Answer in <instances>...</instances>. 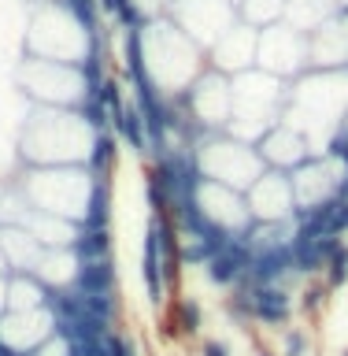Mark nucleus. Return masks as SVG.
I'll return each mask as SVG.
<instances>
[{
  "mask_svg": "<svg viewBox=\"0 0 348 356\" xmlns=\"http://www.w3.org/2000/svg\"><path fill=\"white\" fill-rule=\"evenodd\" d=\"M97 141V130L89 127L82 111L67 108H33L22 130V160L26 167H52V145H60V167H82L89 149Z\"/></svg>",
  "mask_w": 348,
  "mask_h": 356,
  "instance_id": "1",
  "label": "nucleus"
},
{
  "mask_svg": "<svg viewBox=\"0 0 348 356\" xmlns=\"http://www.w3.org/2000/svg\"><path fill=\"white\" fill-rule=\"evenodd\" d=\"M285 100H289V82L260 71V67H252V71H245V74H233L230 78L226 134L238 141L256 145L267 130H274L278 122H282Z\"/></svg>",
  "mask_w": 348,
  "mask_h": 356,
  "instance_id": "2",
  "label": "nucleus"
},
{
  "mask_svg": "<svg viewBox=\"0 0 348 356\" xmlns=\"http://www.w3.org/2000/svg\"><path fill=\"white\" fill-rule=\"evenodd\" d=\"M11 186L30 200L33 208L49 211V216L71 219L82 227L89 197H93V178L85 163L82 167H26L22 175L11 178Z\"/></svg>",
  "mask_w": 348,
  "mask_h": 356,
  "instance_id": "3",
  "label": "nucleus"
},
{
  "mask_svg": "<svg viewBox=\"0 0 348 356\" xmlns=\"http://www.w3.org/2000/svg\"><path fill=\"white\" fill-rule=\"evenodd\" d=\"M197 167L200 178H211L219 186H230L238 193H249L252 182L267 171L263 156L256 152V145L230 138L226 130L222 134H204L197 141Z\"/></svg>",
  "mask_w": 348,
  "mask_h": 356,
  "instance_id": "4",
  "label": "nucleus"
},
{
  "mask_svg": "<svg viewBox=\"0 0 348 356\" xmlns=\"http://www.w3.org/2000/svg\"><path fill=\"white\" fill-rule=\"evenodd\" d=\"M256 67L274 78H297L311 71L308 60V33L289 26V22H274V26L260 30V44H256Z\"/></svg>",
  "mask_w": 348,
  "mask_h": 356,
  "instance_id": "5",
  "label": "nucleus"
},
{
  "mask_svg": "<svg viewBox=\"0 0 348 356\" xmlns=\"http://www.w3.org/2000/svg\"><path fill=\"white\" fill-rule=\"evenodd\" d=\"M193 211L208 222L211 230H219L222 238H245L252 227V211L245 204V193L230 186H219L211 178H200L193 189Z\"/></svg>",
  "mask_w": 348,
  "mask_h": 356,
  "instance_id": "6",
  "label": "nucleus"
},
{
  "mask_svg": "<svg viewBox=\"0 0 348 356\" xmlns=\"http://www.w3.org/2000/svg\"><path fill=\"white\" fill-rule=\"evenodd\" d=\"M289 182H293V204H297V216L300 211H315L322 204H330L333 197L348 193V171L341 160H333V156H311L297 167V171H289Z\"/></svg>",
  "mask_w": 348,
  "mask_h": 356,
  "instance_id": "7",
  "label": "nucleus"
},
{
  "mask_svg": "<svg viewBox=\"0 0 348 356\" xmlns=\"http://www.w3.org/2000/svg\"><path fill=\"white\" fill-rule=\"evenodd\" d=\"M167 19L200 49H211L238 22V11L226 0H167Z\"/></svg>",
  "mask_w": 348,
  "mask_h": 356,
  "instance_id": "8",
  "label": "nucleus"
},
{
  "mask_svg": "<svg viewBox=\"0 0 348 356\" xmlns=\"http://www.w3.org/2000/svg\"><path fill=\"white\" fill-rule=\"evenodd\" d=\"M189 119L197 122L200 134H222L230 122V78L219 71H208L197 78L193 86L182 93Z\"/></svg>",
  "mask_w": 348,
  "mask_h": 356,
  "instance_id": "9",
  "label": "nucleus"
},
{
  "mask_svg": "<svg viewBox=\"0 0 348 356\" xmlns=\"http://www.w3.org/2000/svg\"><path fill=\"white\" fill-rule=\"evenodd\" d=\"M245 204H249L256 222H285L297 216L293 204V182H289L285 171H267L252 182V189L245 193Z\"/></svg>",
  "mask_w": 348,
  "mask_h": 356,
  "instance_id": "10",
  "label": "nucleus"
},
{
  "mask_svg": "<svg viewBox=\"0 0 348 356\" xmlns=\"http://www.w3.org/2000/svg\"><path fill=\"white\" fill-rule=\"evenodd\" d=\"M56 334V316L52 308L38 312H4L0 316V345L19 356H33Z\"/></svg>",
  "mask_w": 348,
  "mask_h": 356,
  "instance_id": "11",
  "label": "nucleus"
},
{
  "mask_svg": "<svg viewBox=\"0 0 348 356\" xmlns=\"http://www.w3.org/2000/svg\"><path fill=\"white\" fill-rule=\"evenodd\" d=\"M256 44H260V30H252L249 22H233V26L211 44L208 67L219 74H226V78L252 71L256 67Z\"/></svg>",
  "mask_w": 348,
  "mask_h": 356,
  "instance_id": "12",
  "label": "nucleus"
},
{
  "mask_svg": "<svg viewBox=\"0 0 348 356\" xmlns=\"http://www.w3.org/2000/svg\"><path fill=\"white\" fill-rule=\"evenodd\" d=\"M308 60L311 71H348V11L308 33Z\"/></svg>",
  "mask_w": 348,
  "mask_h": 356,
  "instance_id": "13",
  "label": "nucleus"
},
{
  "mask_svg": "<svg viewBox=\"0 0 348 356\" xmlns=\"http://www.w3.org/2000/svg\"><path fill=\"white\" fill-rule=\"evenodd\" d=\"M256 152L263 156V163L271 167V171H297L304 160H311V145L300 130H293L289 122H278L274 130H267L260 141H256Z\"/></svg>",
  "mask_w": 348,
  "mask_h": 356,
  "instance_id": "14",
  "label": "nucleus"
},
{
  "mask_svg": "<svg viewBox=\"0 0 348 356\" xmlns=\"http://www.w3.org/2000/svg\"><path fill=\"white\" fill-rule=\"evenodd\" d=\"M204 271V278L215 289H222V293H230V289H238V286H245L249 282V271H252V252L245 249V241L241 238H233V241H226L222 249L211 256V260L200 267Z\"/></svg>",
  "mask_w": 348,
  "mask_h": 356,
  "instance_id": "15",
  "label": "nucleus"
},
{
  "mask_svg": "<svg viewBox=\"0 0 348 356\" xmlns=\"http://www.w3.org/2000/svg\"><path fill=\"white\" fill-rule=\"evenodd\" d=\"M252 293V323L256 327H278L285 330L297 312V289L285 286H249Z\"/></svg>",
  "mask_w": 348,
  "mask_h": 356,
  "instance_id": "16",
  "label": "nucleus"
},
{
  "mask_svg": "<svg viewBox=\"0 0 348 356\" xmlns=\"http://www.w3.org/2000/svg\"><path fill=\"white\" fill-rule=\"evenodd\" d=\"M26 234H33L44 249H74L78 245V234H82V227L71 219H60V216H49V211H41V208H26V216H22L19 222Z\"/></svg>",
  "mask_w": 348,
  "mask_h": 356,
  "instance_id": "17",
  "label": "nucleus"
},
{
  "mask_svg": "<svg viewBox=\"0 0 348 356\" xmlns=\"http://www.w3.org/2000/svg\"><path fill=\"white\" fill-rule=\"evenodd\" d=\"M0 249H4L11 275H33L44 260V245L22 227H0Z\"/></svg>",
  "mask_w": 348,
  "mask_h": 356,
  "instance_id": "18",
  "label": "nucleus"
},
{
  "mask_svg": "<svg viewBox=\"0 0 348 356\" xmlns=\"http://www.w3.org/2000/svg\"><path fill=\"white\" fill-rule=\"evenodd\" d=\"M78 267H82V260H78L74 249H44V260L33 275H38L52 293H60V289H74Z\"/></svg>",
  "mask_w": 348,
  "mask_h": 356,
  "instance_id": "19",
  "label": "nucleus"
},
{
  "mask_svg": "<svg viewBox=\"0 0 348 356\" xmlns=\"http://www.w3.org/2000/svg\"><path fill=\"white\" fill-rule=\"evenodd\" d=\"M74 293H82V297L119 293V267H115V256H104V260H85L82 267H78Z\"/></svg>",
  "mask_w": 348,
  "mask_h": 356,
  "instance_id": "20",
  "label": "nucleus"
},
{
  "mask_svg": "<svg viewBox=\"0 0 348 356\" xmlns=\"http://www.w3.org/2000/svg\"><path fill=\"white\" fill-rule=\"evenodd\" d=\"M141 282L149 293L152 308L167 305V289H163V260H160V245H156L152 227H144V241H141Z\"/></svg>",
  "mask_w": 348,
  "mask_h": 356,
  "instance_id": "21",
  "label": "nucleus"
},
{
  "mask_svg": "<svg viewBox=\"0 0 348 356\" xmlns=\"http://www.w3.org/2000/svg\"><path fill=\"white\" fill-rule=\"evenodd\" d=\"M52 289L38 275H8V312H38L49 308Z\"/></svg>",
  "mask_w": 348,
  "mask_h": 356,
  "instance_id": "22",
  "label": "nucleus"
},
{
  "mask_svg": "<svg viewBox=\"0 0 348 356\" xmlns=\"http://www.w3.org/2000/svg\"><path fill=\"white\" fill-rule=\"evenodd\" d=\"M163 316L174 323L182 338H200V334H204V305H200L197 297H189V293H178V297L167 300Z\"/></svg>",
  "mask_w": 348,
  "mask_h": 356,
  "instance_id": "23",
  "label": "nucleus"
},
{
  "mask_svg": "<svg viewBox=\"0 0 348 356\" xmlns=\"http://www.w3.org/2000/svg\"><path fill=\"white\" fill-rule=\"evenodd\" d=\"M119 167V138L111 130L97 134L93 149H89V160H85V171L93 182H111V175H115Z\"/></svg>",
  "mask_w": 348,
  "mask_h": 356,
  "instance_id": "24",
  "label": "nucleus"
},
{
  "mask_svg": "<svg viewBox=\"0 0 348 356\" xmlns=\"http://www.w3.org/2000/svg\"><path fill=\"white\" fill-rule=\"evenodd\" d=\"M115 138L126 141V149H133L138 156H152V145H149V127H144V115L138 111V104H126L122 115L115 122Z\"/></svg>",
  "mask_w": 348,
  "mask_h": 356,
  "instance_id": "25",
  "label": "nucleus"
},
{
  "mask_svg": "<svg viewBox=\"0 0 348 356\" xmlns=\"http://www.w3.org/2000/svg\"><path fill=\"white\" fill-rule=\"evenodd\" d=\"M82 230H111V182H93V197H89Z\"/></svg>",
  "mask_w": 348,
  "mask_h": 356,
  "instance_id": "26",
  "label": "nucleus"
},
{
  "mask_svg": "<svg viewBox=\"0 0 348 356\" xmlns=\"http://www.w3.org/2000/svg\"><path fill=\"white\" fill-rule=\"evenodd\" d=\"M289 0H245L241 4V22H249L252 30H267L285 15Z\"/></svg>",
  "mask_w": 348,
  "mask_h": 356,
  "instance_id": "27",
  "label": "nucleus"
},
{
  "mask_svg": "<svg viewBox=\"0 0 348 356\" xmlns=\"http://www.w3.org/2000/svg\"><path fill=\"white\" fill-rule=\"evenodd\" d=\"M326 297H330L326 282H322V278H311L308 286H300V289H297V312H300L304 319L315 323V319H319V312L326 308Z\"/></svg>",
  "mask_w": 348,
  "mask_h": 356,
  "instance_id": "28",
  "label": "nucleus"
},
{
  "mask_svg": "<svg viewBox=\"0 0 348 356\" xmlns=\"http://www.w3.org/2000/svg\"><path fill=\"white\" fill-rule=\"evenodd\" d=\"M78 260H104L111 256V230H82L78 234V245H74Z\"/></svg>",
  "mask_w": 348,
  "mask_h": 356,
  "instance_id": "29",
  "label": "nucleus"
},
{
  "mask_svg": "<svg viewBox=\"0 0 348 356\" xmlns=\"http://www.w3.org/2000/svg\"><path fill=\"white\" fill-rule=\"evenodd\" d=\"M322 282H326L330 293H338V289H345V286H348V241H345L341 249L330 256L326 271H322Z\"/></svg>",
  "mask_w": 348,
  "mask_h": 356,
  "instance_id": "30",
  "label": "nucleus"
},
{
  "mask_svg": "<svg viewBox=\"0 0 348 356\" xmlns=\"http://www.w3.org/2000/svg\"><path fill=\"white\" fill-rule=\"evenodd\" d=\"M311 353V338L304 327H285L282 330V353L278 356H308Z\"/></svg>",
  "mask_w": 348,
  "mask_h": 356,
  "instance_id": "31",
  "label": "nucleus"
},
{
  "mask_svg": "<svg viewBox=\"0 0 348 356\" xmlns=\"http://www.w3.org/2000/svg\"><path fill=\"white\" fill-rule=\"evenodd\" d=\"M100 349H104V356H138V345H133V338H130V334H122L119 327L104 334Z\"/></svg>",
  "mask_w": 348,
  "mask_h": 356,
  "instance_id": "32",
  "label": "nucleus"
},
{
  "mask_svg": "<svg viewBox=\"0 0 348 356\" xmlns=\"http://www.w3.org/2000/svg\"><path fill=\"white\" fill-rule=\"evenodd\" d=\"M33 356H78V353H74V345L67 341L63 334H52V338L44 341V345H41V349L33 353Z\"/></svg>",
  "mask_w": 348,
  "mask_h": 356,
  "instance_id": "33",
  "label": "nucleus"
},
{
  "mask_svg": "<svg viewBox=\"0 0 348 356\" xmlns=\"http://www.w3.org/2000/svg\"><path fill=\"white\" fill-rule=\"evenodd\" d=\"M197 356H233V349H230L222 338H200Z\"/></svg>",
  "mask_w": 348,
  "mask_h": 356,
  "instance_id": "34",
  "label": "nucleus"
},
{
  "mask_svg": "<svg viewBox=\"0 0 348 356\" xmlns=\"http://www.w3.org/2000/svg\"><path fill=\"white\" fill-rule=\"evenodd\" d=\"M8 312V278H0V316Z\"/></svg>",
  "mask_w": 348,
  "mask_h": 356,
  "instance_id": "35",
  "label": "nucleus"
},
{
  "mask_svg": "<svg viewBox=\"0 0 348 356\" xmlns=\"http://www.w3.org/2000/svg\"><path fill=\"white\" fill-rule=\"evenodd\" d=\"M11 275V267H8V260H4V249H0V278H8Z\"/></svg>",
  "mask_w": 348,
  "mask_h": 356,
  "instance_id": "36",
  "label": "nucleus"
},
{
  "mask_svg": "<svg viewBox=\"0 0 348 356\" xmlns=\"http://www.w3.org/2000/svg\"><path fill=\"white\" fill-rule=\"evenodd\" d=\"M256 356H278V353H271V349H256Z\"/></svg>",
  "mask_w": 348,
  "mask_h": 356,
  "instance_id": "37",
  "label": "nucleus"
},
{
  "mask_svg": "<svg viewBox=\"0 0 348 356\" xmlns=\"http://www.w3.org/2000/svg\"><path fill=\"white\" fill-rule=\"evenodd\" d=\"M4 193H8V186H4V182H0V200H4Z\"/></svg>",
  "mask_w": 348,
  "mask_h": 356,
  "instance_id": "38",
  "label": "nucleus"
},
{
  "mask_svg": "<svg viewBox=\"0 0 348 356\" xmlns=\"http://www.w3.org/2000/svg\"><path fill=\"white\" fill-rule=\"evenodd\" d=\"M226 4H233V8H241V4H245V0H226Z\"/></svg>",
  "mask_w": 348,
  "mask_h": 356,
  "instance_id": "39",
  "label": "nucleus"
},
{
  "mask_svg": "<svg viewBox=\"0 0 348 356\" xmlns=\"http://www.w3.org/2000/svg\"><path fill=\"white\" fill-rule=\"evenodd\" d=\"M341 356H348V349H345V353H341Z\"/></svg>",
  "mask_w": 348,
  "mask_h": 356,
  "instance_id": "40",
  "label": "nucleus"
},
{
  "mask_svg": "<svg viewBox=\"0 0 348 356\" xmlns=\"http://www.w3.org/2000/svg\"><path fill=\"white\" fill-rule=\"evenodd\" d=\"M152 356H156V353H152Z\"/></svg>",
  "mask_w": 348,
  "mask_h": 356,
  "instance_id": "41",
  "label": "nucleus"
}]
</instances>
